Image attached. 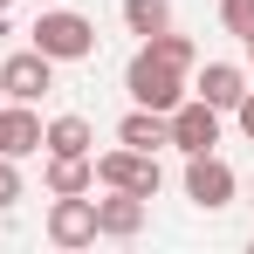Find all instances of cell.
Here are the masks:
<instances>
[{
  "label": "cell",
  "mask_w": 254,
  "mask_h": 254,
  "mask_svg": "<svg viewBox=\"0 0 254 254\" xmlns=\"http://www.w3.org/2000/svg\"><path fill=\"white\" fill-rule=\"evenodd\" d=\"M124 89H130V103H144V110H179L186 103V69L165 62L158 48H137L130 69H124Z\"/></svg>",
  "instance_id": "6da1fadb"
},
{
  "label": "cell",
  "mask_w": 254,
  "mask_h": 254,
  "mask_svg": "<svg viewBox=\"0 0 254 254\" xmlns=\"http://www.w3.org/2000/svg\"><path fill=\"white\" fill-rule=\"evenodd\" d=\"M35 48H42L48 62H89L96 55V21L55 0V7H42V21H35Z\"/></svg>",
  "instance_id": "7a4b0ae2"
},
{
  "label": "cell",
  "mask_w": 254,
  "mask_h": 254,
  "mask_svg": "<svg viewBox=\"0 0 254 254\" xmlns=\"http://www.w3.org/2000/svg\"><path fill=\"white\" fill-rule=\"evenodd\" d=\"M158 151H130V144H117V151H103L96 158V186H117V192H137V199H151L158 192Z\"/></svg>",
  "instance_id": "3957f363"
},
{
  "label": "cell",
  "mask_w": 254,
  "mask_h": 254,
  "mask_svg": "<svg viewBox=\"0 0 254 254\" xmlns=\"http://www.w3.org/2000/svg\"><path fill=\"white\" fill-rule=\"evenodd\" d=\"M186 199H192L199 213L234 206V165L213 158V151H192V158H186Z\"/></svg>",
  "instance_id": "277c9868"
},
{
  "label": "cell",
  "mask_w": 254,
  "mask_h": 254,
  "mask_svg": "<svg viewBox=\"0 0 254 254\" xmlns=\"http://www.w3.org/2000/svg\"><path fill=\"white\" fill-rule=\"evenodd\" d=\"M48 89H55V62H48L42 48H21V55L0 62V96H14V103H42Z\"/></svg>",
  "instance_id": "5b68a950"
},
{
  "label": "cell",
  "mask_w": 254,
  "mask_h": 254,
  "mask_svg": "<svg viewBox=\"0 0 254 254\" xmlns=\"http://www.w3.org/2000/svg\"><path fill=\"white\" fill-rule=\"evenodd\" d=\"M165 130H172V144L192 158V151H213L220 144V110L213 103H199V96H186L179 110H165Z\"/></svg>",
  "instance_id": "8992f818"
},
{
  "label": "cell",
  "mask_w": 254,
  "mask_h": 254,
  "mask_svg": "<svg viewBox=\"0 0 254 254\" xmlns=\"http://www.w3.org/2000/svg\"><path fill=\"white\" fill-rule=\"evenodd\" d=\"M48 241H55V248H89V241H96V199L55 192V206H48Z\"/></svg>",
  "instance_id": "52a82bcc"
},
{
  "label": "cell",
  "mask_w": 254,
  "mask_h": 254,
  "mask_svg": "<svg viewBox=\"0 0 254 254\" xmlns=\"http://www.w3.org/2000/svg\"><path fill=\"white\" fill-rule=\"evenodd\" d=\"M28 151H42V117H35V103H0V158H28Z\"/></svg>",
  "instance_id": "ba28073f"
},
{
  "label": "cell",
  "mask_w": 254,
  "mask_h": 254,
  "mask_svg": "<svg viewBox=\"0 0 254 254\" xmlns=\"http://www.w3.org/2000/svg\"><path fill=\"white\" fill-rule=\"evenodd\" d=\"M192 96L213 103V110H234V103L248 96V69H241V62H206V69L192 76Z\"/></svg>",
  "instance_id": "9c48e42d"
},
{
  "label": "cell",
  "mask_w": 254,
  "mask_h": 254,
  "mask_svg": "<svg viewBox=\"0 0 254 254\" xmlns=\"http://www.w3.org/2000/svg\"><path fill=\"white\" fill-rule=\"evenodd\" d=\"M96 234H103V241H130V234H144V199L110 186V199H96Z\"/></svg>",
  "instance_id": "30bf717a"
},
{
  "label": "cell",
  "mask_w": 254,
  "mask_h": 254,
  "mask_svg": "<svg viewBox=\"0 0 254 254\" xmlns=\"http://www.w3.org/2000/svg\"><path fill=\"white\" fill-rule=\"evenodd\" d=\"M89 144H96V130H89V117H55V124H42V151H55V158H89Z\"/></svg>",
  "instance_id": "8fae6325"
},
{
  "label": "cell",
  "mask_w": 254,
  "mask_h": 254,
  "mask_svg": "<svg viewBox=\"0 0 254 254\" xmlns=\"http://www.w3.org/2000/svg\"><path fill=\"white\" fill-rule=\"evenodd\" d=\"M117 144H130V151H158V144H172V130H165V110H130L124 124H117Z\"/></svg>",
  "instance_id": "7c38bea8"
},
{
  "label": "cell",
  "mask_w": 254,
  "mask_h": 254,
  "mask_svg": "<svg viewBox=\"0 0 254 254\" xmlns=\"http://www.w3.org/2000/svg\"><path fill=\"white\" fill-rule=\"evenodd\" d=\"M48 199H55V192H96V158H55V151H48Z\"/></svg>",
  "instance_id": "4fadbf2b"
},
{
  "label": "cell",
  "mask_w": 254,
  "mask_h": 254,
  "mask_svg": "<svg viewBox=\"0 0 254 254\" xmlns=\"http://www.w3.org/2000/svg\"><path fill=\"white\" fill-rule=\"evenodd\" d=\"M124 28H130V35H158V28H172V0H124Z\"/></svg>",
  "instance_id": "5bb4252c"
},
{
  "label": "cell",
  "mask_w": 254,
  "mask_h": 254,
  "mask_svg": "<svg viewBox=\"0 0 254 254\" xmlns=\"http://www.w3.org/2000/svg\"><path fill=\"white\" fill-rule=\"evenodd\" d=\"M220 28L227 35H254V0H220Z\"/></svg>",
  "instance_id": "9a60e30c"
},
{
  "label": "cell",
  "mask_w": 254,
  "mask_h": 254,
  "mask_svg": "<svg viewBox=\"0 0 254 254\" xmlns=\"http://www.w3.org/2000/svg\"><path fill=\"white\" fill-rule=\"evenodd\" d=\"M21 199V158H0V213Z\"/></svg>",
  "instance_id": "2e32d148"
},
{
  "label": "cell",
  "mask_w": 254,
  "mask_h": 254,
  "mask_svg": "<svg viewBox=\"0 0 254 254\" xmlns=\"http://www.w3.org/2000/svg\"><path fill=\"white\" fill-rule=\"evenodd\" d=\"M234 124H241V137H248V144H254V89H248V96H241V103H234Z\"/></svg>",
  "instance_id": "e0dca14e"
},
{
  "label": "cell",
  "mask_w": 254,
  "mask_h": 254,
  "mask_svg": "<svg viewBox=\"0 0 254 254\" xmlns=\"http://www.w3.org/2000/svg\"><path fill=\"white\" fill-rule=\"evenodd\" d=\"M241 42H248V62H254V35H241Z\"/></svg>",
  "instance_id": "ac0fdd59"
},
{
  "label": "cell",
  "mask_w": 254,
  "mask_h": 254,
  "mask_svg": "<svg viewBox=\"0 0 254 254\" xmlns=\"http://www.w3.org/2000/svg\"><path fill=\"white\" fill-rule=\"evenodd\" d=\"M0 14H7V0H0Z\"/></svg>",
  "instance_id": "d6986e66"
},
{
  "label": "cell",
  "mask_w": 254,
  "mask_h": 254,
  "mask_svg": "<svg viewBox=\"0 0 254 254\" xmlns=\"http://www.w3.org/2000/svg\"><path fill=\"white\" fill-rule=\"evenodd\" d=\"M42 7H55V0H42Z\"/></svg>",
  "instance_id": "ffe728a7"
}]
</instances>
